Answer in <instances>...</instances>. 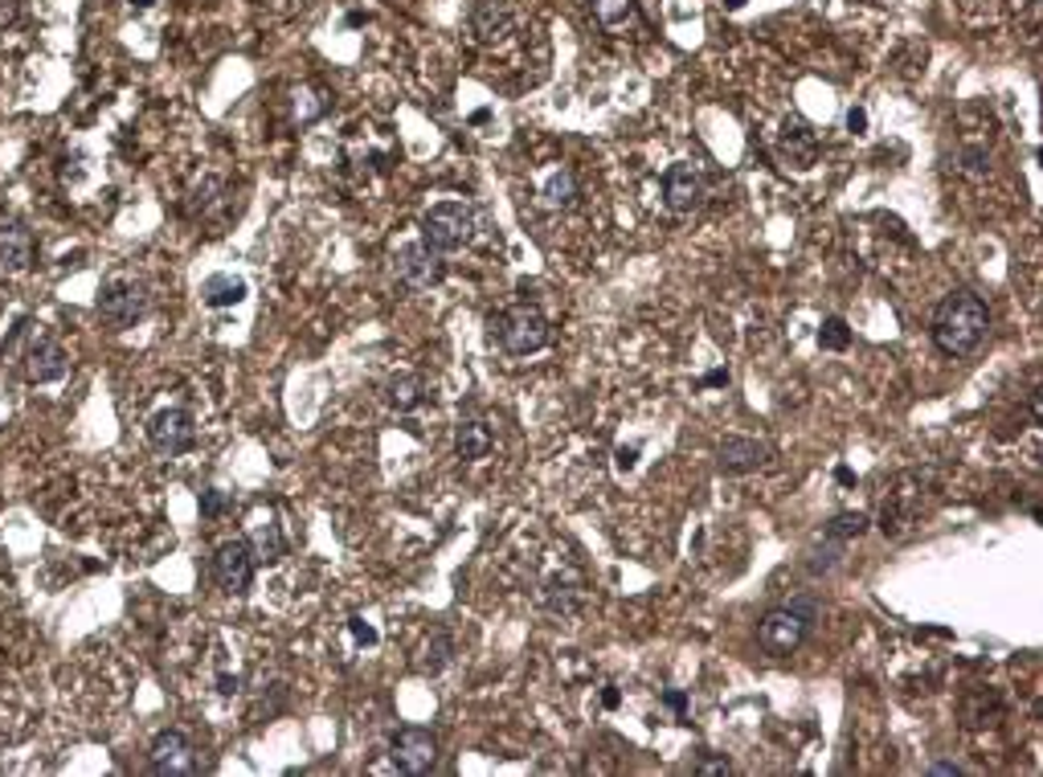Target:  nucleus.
Instances as JSON below:
<instances>
[{
    "label": "nucleus",
    "instance_id": "obj_23",
    "mask_svg": "<svg viewBox=\"0 0 1043 777\" xmlns=\"http://www.w3.org/2000/svg\"><path fill=\"white\" fill-rule=\"evenodd\" d=\"M864 532H868V515H864V512H839L835 520H831V524H826L823 536L847 544V541H856V536H864Z\"/></svg>",
    "mask_w": 1043,
    "mask_h": 777
},
{
    "label": "nucleus",
    "instance_id": "obj_3",
    "mask_svg": "<svg viewBox=\"0 0 1043 777\" xmlns=\"http://www.w3.org/2000/svg\"><path fill=\"white\" fill-rule=\"evenodd\" d=\"M471 230H475V209L463 201H442L421 218V242L430 250H438V254L467 246Z\"/></svg>",
    "mask_w": 1043,
    "mask_h": 777
},
{
    "label": "nucleus",
    "instance_id": "obj_12",
    "mask_svg": "<svg viewBox=\"0 0 1043 777\" xmlns=\"http://www.w3.org/2000/svg\"><path fill=\"white\" fill-rule=\"evenodd\" d=\"M769 454L774 451L765 442H757V438H725L717 451V463L725 475H749V471L769 463Z\"/></svg>",
    "mask_w": 1043,
    "mask_h": 777
},
{
    "label": "nucleus",
    "instance_id": "obj_14",
    "mask_svg": "<svg viewBox=\"0 0 1043 777\" xmlns=\"http://www.w3.org/2000/svg\"><path fill=\"white\" fill-rule=\"evenodd\" d=\"M33 254H37V246H33V233L25 225H16V221L13 225H0V270L4 275L30 270Z\"/></svg>",
    "mask_w": 1043,
    "mask_h": 777
},
{
    "label": "nucleus",
    "instance_id": "obj_24",
    "mask_svg": "<svg viewBox=\"0 0 1043 777\" xmlns=\"http://www.w3.org/2000/svg\"><path fill=\"white\" fill-rule=\"evenodd\" d=\"M545 201L553 205V209H569V205L577 201V181L569 176V172H557L553 181L545 185Z\"/></svg>",
    "mask_w": 1043,
    "mask_h": 777
},
{
    "label": "nucleus",
    "instance_id": "obj_5",
    "mask_svg": "<svg viewBox=\"0 0 1043 777\" xmlns=\"http://www.w3.org/2000/svg\"><path fill=\"white\" fill-rule=\"evenodd\" d=\"M393 275L397 282H405L409 291H430L442 282L447 266H442V254L430 250L426 242H414V246H402L393 254Z\"/></svg>",
    "mask_w": 1043,
    "mask_h": 777
},
{
    "label": "nucleus",
    "instance_id": "obj_28",
    "mask_svg": "<svg viewBox=\"0 0 1043 777\" xmlns=\"http://www.w3.org/2000/svg\"><path fill=\"white\" fill-rule=\"evenodd\" d=\"M230 512V496L225 491H218V487H209V491H201V515L205 520H218V515Z\"/></svg>",
    "mask_w": 1043,
    "mask_h": 777
},
{
    "label": "nucleus",
    "instance_id": "obj_31",
    "mask_svg": "<svg viewBox=\"0 0 1043 777\" xmlns=\"http://www.w3.org/2000/svg\"><path fill=\"white\" fill-rule=\"evenodd\" d=\"M663 704H668L671 712H680V716L687 712V696H684V692H668V696H663Z\"/></svg>",
    "mask_w": 1043,
    "mask_h": 777
},
{
    "label": "nucleus",
    "instance_id": "obj_34",
    "mask_svg": "<svg viewBox=\"0 0 1043 777\" xmlns=\"http://www.w3.org/2000/svg\"><path fill=\"white\" fill-rule=\"evenodd\" d=\"M635 454H639V447H623V451H618V466L630 471V466H635Z\"/></svg>",
    "mask_w": 1043,
    "mask_h": 777
},
{
    "label": "nucleus",
    "instance_id": "obj_15",
    "mask_svg": "<svg viewBox=\"0 0 1043 777\" xmlns=\"http://www.w3.org/2000/svg\"><path fill=\"white\" fill-rule=\"evenodd\" d=\"M781 160L790 164V169H810L814 160H819V140H814V131H810L802 119H790V124L781 127Z\"/></svg>",
    "mask_w": 1043,
    "mask_h": 777
},
{
    "label": "nucleus",
    "instance_id": "obj_20",
    "mask_svg": "<svg viewBox=\"0 0 1043 777\" xmlns=\"http://www.w3.org/2000/svg\"><path fill=\"white\" fill-rule=\"evenodd\" d=\"M250 548H254V560H279L282 553H287V544H282V532L275 520H263V524H254V536H250Z\"/></svg>",
    "mask_w": 1043,
    "mask_h": 777
},
{
    "label": "nucleus",
    "instance_id": "obj_19",
    "mask_svg": "<svg viewBox=\"0 0 1043 777\" xmlns=\"http://www.w3.org/2000/svg\"><path fill=\"white\" fill-rule=\"evenodd\" d=\"M471 25H475V33H479L483 42H499V37L508 33V25H512V16H508V9L496 4V0H483L479 9H475V16H471Z\"/></svg>",
    "mask_w": 1043,
    "mask_h": 777
},
{
    "label": "nucleus",
    "instance_id": "obj_37",
    "mask_svg": "<svg viewBox=\"0 0 1043 777\" xmlns=\"http://www.w3.org/2000/svg\"><path fill=\"white\" fill-rule=\"evenodd\" d=\"M602 699H606V708H618V692H614V687H606V696Z\"/></svg>",
    "mask_w": 1043,
    "mask_h": 777
},
{
    "label": "nucleus",
    "instance_id": "obj_6",
    "mask_svg": "<svg viewBox=\"0 0 1043 777\" xmlns=\"http://www.w3.org/2000/svg\"><path fill=\"white\" fill-rule=\"evenodd\" d=\"M148 765H152V774H160V777H188V774L201 769V765H197V749H193V741L176 729L160 732L157 741H152Z\"/></svg>",
    "mask_w": 1043,
    "mask_h": 777
},
{
    "label": "nucleus",
    "instance_id": "obj_1",
    "mask_svg": "<svg viewBox=\"0 0 1043 777\" xmlns=\"http://www.w3.org/2000/svg\"><path fill=\"white\" fill-rule=\"evenodd\" d=\"M990 332V311L974 291H950L934 311V344L946 357L962 360L978 352V344Z\"/></svg>",
    "mask_w": 1043,
    "mask_h": 777
},
{
    "label": "nucleus",
    "instance_id": "obj_2",
    "mask_svg": "<svg viewBox=\"0 0 1043 777\" xmlns=\"http://www.w3.org/2000/svg\"><path fill=\"white\" fill-rule=\"evenodd\" d=\"M814 622H819L814 598H795V602L769 610V614L757 622V647H762L765 654H774V659H786V654H795L798 647L807 642Z\"/></svg>",
    "mask_w": 1043,
    "mask_h": 777
},
{
    "label": "nucleus",
    "instance_id": "obj_27",
    "mask_svg": "<svg viewBox=\"0 0 1043 777\" xmlns=\"http://www.w3.org/2000/svg\"><path fill=\"white\" fill-rule=\"evenodd\" d=\"M819 344H823L826 352H843V348L851 344V327H847V320L831 315V320L823 324V332H819Z\"/></svg>",
    "mask_w": 1043,
    "mask_h": 777
},
{
    "label": "nucleus",
    "instance_id": "obj_39",
    "mask_svg": "<svg viewBox=\"0 0 1043 777\" xmlns=\"http://www.w3.org/2000/svg\"><path fill=\"white\" fill-rule=\"evenodd\" d=\"M131 4H140V9H148V4H152V0H131Z\"/></svg>",
    "mask_w": 1043,
    "mask_h": 777
},
{
    "label": "nucleus",
    "instance_id": "obj_7",
    "mask_svg": "<svg viewBox=\"0 0 1043 777\" xmlns=\"http://www.w3.org/2000/svg\"><path fill=\"white\" fill-rule=\"evenodd\" d=\"M148 308V295H143L140 282L131 279H111L103 291H98V315L107 320L111 327H131Z\"/></svg>",
    "mask_w": 1043,
    "mask_h": 777
},
{
    "label": "nucleus",
    "instance_id": "obj_4",
    "mask_svg": "<svg viewBox=\"0 0 1043 777\" xmlns=\"http://www.w3.org/2000/svg\"><path fill=\"white\" fill-rule=\"evenodd\" d=\"M496 332H499V344H503L512 357H532V352H541L548 344V320L532 308V303H515V308L503 311Z\"/></svg>",
    "mask_w": 1043,
    "mask_h": 777
},
{
    "label": "nucleus",
    "instance_id": "obj_18",
    "mask_svg": "<svg viewBox=\"0 0 1043 777\" xmlns=\"http://www.w3.org/2000/svg\"><path fill=\"white\" fill-rule=\"evenodd\" d=\"M454 447H459L463 459H487L491 447H496V438H491V430H487L483 421L467 418V421H459V430H454Z\"/></svg>",
    "mask_w": 1043,
    "mask_h": 777
},
{
    "label": "nucleus",
    "instance_id": "obj_9",
    "mask_svg": "<svg viewBox=\"0 0 1043 777\" xmlns=\"http://www.w3.org/2000/svg\"><path fill=\"white\" fill-rule=\"evenodd\" d=\"M390 757L402 774H426L438 762V737L430 729H402L393 737Z\"/></svg>",
    "mask_w": 1043,
    "mask_h": 777
},
{
    "label": "nucleus",
    "instance_id": "obj_30",
    "mask_svg": "<svg viewBox=\"0 0 1043 777\" xmlns=\"http://www.w3.org/2000/svg\"><path fill=\"white\" fill-rule=\"evenodd\" d=\"M864 127H868V111H864V107H851V111H847V131H856V136H859Z\"/></svg>",
    "mask_w": 1043,
    "mask_h": 777
},
{
    "label": "nucleus",
    "instance_id": "obj_21",
    "mask_svg": "<svg viewBox=\"0 0 1043 777\" xmlns=\"http://www.w3.org/2000/svg\"><path fill=\"white\" fill-rule=\"evenodd\" d=\"M421 402H426L421 376H397V381H390V405L397 414H409V409H418Z\"/></svg>",
    "mask_w": 1043,
    "mask_h": 777
},
{
    "label": "nucleus",
    "instance_id": "obj_13",
    "mask_svg": "<svg viewBox=\"0 0 1043 777\" xmlns=\"http://www.w3.org/2000/svg\"><path fill=\"white\" fill-rule=\"evenodd\" d=\"M66 369H70V357L62 352L58 340H37L25 352V376L37 381V385H49V381H62Z\"/></svg>",
    "mask_w": 1043,
    "mask_h": 777
},
{
    "label": "nucleus",
    "instance_id": "obj_25",
    "mask_svg": "<svg viewBox=\"0 0 1043 777\" xmlns=\"http://www.w3.org/2000/svg\"><path fill=\"white\" fill-rule=\"evenodd\" d=\"M451 651H454L451 635H434V638H430V647H426V659H421V671H426V675H438V671H442V668H447V663H451Z\"/></svg>",
    "mask_w": 1043,
    "mask_h": 777
},
{
    "label": "nucleus",
    "instance_id": "obj_33",
    "mask_svg": "<svg viewBox=\"0 0 1043 777\" xmlns=\"http://www.w3.org/2000/svg\"><path fill=\"white\" fill-rule=\"evenodd\" d=\"M352 635H357L360 642H376V630H373V626H364L360 618H352Z\"/></svg>",
    "mask_w": 1043,
    "mask_h": 777
},
{
    "label": "nucleus",
    "instance_id": "obj_22",
    "mask_svg": "<svg viewBox=\"0 0 1043 777\" xmlns=\"http://www.w3.org/2000/svg\"><path fill=\"white\" fill-rule=\"evenodd\" d=\"M593 13L606 30H623L635 21V0H593Z\"/></svg>",
    "mask_w": 1043,
    "mask_h": 777
},
{
    "label": "nucleus",
    "instance_id": "obj_26",
    "mask_svg": "<svg viewBox=\"0 0 1043 777\" xmlns=\"http://www.w3.org/2000/svg\"><path fill=\"white\" fill-rule=\"evenodd\" d=\"M839 560H843V544H839V541H831V536H826V544H819V548L810 553L807 569H810V573H814V577H819V573H831V569H835Z\"/></svg>",
    "mask_w": 1043,
    "mask_h": 777
},
{
    "label": "nucleus",
    "instance_id": "obj_32",
    "mask_svg": "<svg viewBox=\"0 0 1043 777\" xmlns=\"http://www.w3.org/2000/svg\"><path fill=\"white\" fill-rule=\"evenodd\" d=\"M696 774H729V762L717 757V762H696Z\"/></svg>",
    "mask_w": 1043,
    "mask_h": 777
},
{
    "label": "nucleus",
    "instance_id": "obj_11",
    "mask_svg": "<svg viewBox=\"0 0 1043 777\" xmlns=\"http://www.w3.org/2000/svg\"><path fill=\"white\" fill-rule=\"evenodd\" d=\"M663 201L671 213H692L704 205V176L692 164H671L663 176Z\"/></svg>",
    "mask_w": 1043,
    "mask_h": 777
},
{
    "label": "nucleus",
    "instance_id": "obj_17",
    "mask_svg": "<svg viewBox=\"0 0 1043 777\" xmlns=\"http://www.w3.org/2000/svg\"><path fill=\"white\" fill-rule=\"evenodd\" d=\"M201 299L209 308H234V303L246 299V279H237V275H209L201 282Z\"/></svg>",
    "mask_w": 1043,
    "mask_h": 777
},
{
    "label": "nucleus",
    "instance_id": "obj_16",
    "mask_svg": "<svg viewBox=\"0 0 1043 777\" xmlns=\"http://www.w3.org/2000/svg\"><path fill=\"white\" fill-rule=\"evenodd\" d=\"M541 602H545L548 614H557V618H573L577 610H581V585L569 581L565 573H553V577H545Z\"/></svg>",
    "mask_w": 1043,
    "mask_h": 777
},
{
    "label": "nucleus",
    "instance_id": "obj_8",
    "mask_svg": "<svg viewBox=\"0 0 1043 777\" xmlns=\"http://www.w3.org/2000/svg\"><path fill=\"white\" fill-rule=\"evenodd\" d=\"M254 548H250V541H225L213 553V577H218V585L225 593H250V585H254Z\"/></svg>",
    "mask_w": 1043,
    "mask_h": 777
},
{
    "label": "nucleus",
    "instance_id": "obj_38",
    "mask_svg": "<svg viewBox=\"0 0 1043 777\" xmlns=\"http://www.w3.org/2000/svg\"><path fill=\"white\" fill-rule=\"evenodd\" d=\"M725 4H729V9H741V4H745V0H725Z\"/></svg>",
    "mask_w": 1043,
    "mask_h": 777
},
{
    "label": "nucleus",
    "instance_id": "obj_29",
    "mask_svg": "<svg viewBox=\"0 0 1043 777\" xmlns=\"http://www.w3.org/2000/svg\"><path fill=\"white\" fill-rule=\"evenodd\" d=\"M312 98L315 94H308V91L295 94V119H315V115H320V103H312Z\"/></svg>",
    "mask_w": 1043,
    "mask_h": 777
},
{
    "label": "nucleus",
    "instance_id": "obj_10",
    "mask_svg": "<svg viewBox=\"0 0 1043 777\" xmlns=\"http://www.w3.org/2000/svg\"><path fill=\"white\" fill-rule=\"evenodd\" d=\"M148 438L152 447L164 454H185L193 442H197V426H193V414L188 409H160L157 418L148 421Z\"/></svg>",
    "mask_w": 1043,
    "mask_h": 777
},
{
    "label": "nucleus",
    "instance_id": "obj_36",
    "mask_svg": "<svg viewBox=\"0 0 1043 777\" xmlns=\"http://www.w3.org/2000/svg\"><path fill=\"white\" fill-rule=\"evenodd\" d=\"M704 385H729V373H708L704 376Z\"/></svg>",
    "mask_w": 1043,
    "mask_h": 777
},
{
    "label": "nucleus",
    "instance_id": "obj_35",
    "mask_svg": "<svg viewBox=\"0 0 1043 777\" xmlns=\"http://www.w3.org/2000/svg\"><path fill=\"white\" fill-rule=\"evenodd\" d=\"M934 774H941V777H950V774H953V777H958L962 769H958V765H950V762H937V765H934Z\"/></svg>",
    "mask_w": 1043,
    "mask_h": 777
}]
</instances>
